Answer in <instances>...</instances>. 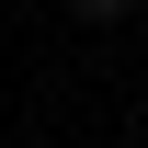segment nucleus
I'll return each mask as SVG.
<instances>
[{
	"mask_svg": "<svg viewBox=\"0 0 148 148\" xmlns=\"http://www.w3.org/2000/svg\"><path fill=\"white\" fill-rule=\"evenodd\" d=\"M69 12H80V23H114V12H125V0H69Z\"/></svg>",
	"mask_w": 148,
	"mask_h": 148,
	"instance_id": "nucleus-1",
	"label": "nucleus"
}]
</instances>
